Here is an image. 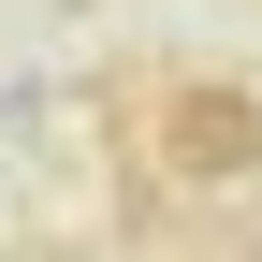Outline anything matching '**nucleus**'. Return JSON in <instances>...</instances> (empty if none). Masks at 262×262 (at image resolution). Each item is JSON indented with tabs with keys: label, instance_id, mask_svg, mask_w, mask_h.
Instances as JSON below:
<instances>
[{
	"label": "nucleus",
	"instance_id": "f257e3e1",
	"mask_svg": "<svg viewBox=\"0 0 262 262\" xmlns=\"http://www.w3.org/2000/svg\"><path fill=\"white\" fill-rule=\"evenodd\" d=\"M146 160H160L175 189H233V175H262V88H219V73L160 88V131H146Z\"/></svg>",
	"mask_w": 262,
	"mask_h": 262
}]
</instances>
